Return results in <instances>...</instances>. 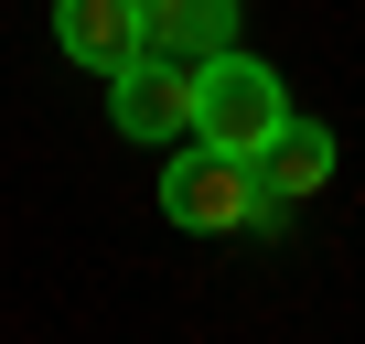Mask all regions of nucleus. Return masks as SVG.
Instances as JSON below:
<instances>
[{"label": "nucleus", "instance_id": "f257e3e1", "mask_svg": "<svg viewBox=\"0 0 365 344\" xmlns=\"http://www.w3.org/2000/svg\"><path fill=\"white\" fill-rule=\"evenodd\" d=\"M161 216L182 226V237H247V226H279L290 205H269V183H258V161H237V151H182L172 172H161Z\"/></svg>", "mask_w": 365, "mask_h": 344}, {"label": "nucleus", "instance_id": "f03ea898", "mask_svg": "<svg viewBox=\"0 0 365 344\" xmlns=\"http://www.w3.org/2000/svg\"><path fill=\"white\" fill-rule=\"evenodd\" d=\"M279 129H290V86H279L258 54H215V65H205V86H194V140H205V151L258 161Z\"/></svg>", "mask_w": 365, "mask_h": 344}, {"label": "nucleus", "instance_id": "7ed1b4c3", "mask_svg": "<svg viewBox=\"0 0 365 344\" xmlns=\"http://www.w3.org/2000/svg\"><path fill=\"white\" fill-rule=\"evenodd\" d=\"M194 86H205V65H182V54H140V65L108 76V118H118L129 140H182V129H194Z\"/></svg>", "mask_w": 365, "mask_h": 344}, {"label": "nucleus", "instance_id": "20e7f679", "mask_svg": "<svg viewBox=\"0 0 365 344\" xmlns=\"http://www.w3.org/2000/svg\"><path fill=\"white\" fill-rule=\"evenodd\" d=\"M54 44H65L86 76H118V65H140V54H150L140 0H54Z\"/></svg>", "mask_w": 365, "mask_h": 344}, {"label": "nucleus", "instance_id": "39448f33", "mask_svg": "<svg viewBox=\"0 0 365 344\" xmlns=\"http://www.w3.org/2000/svg\"><path fill=\"white\" fill-rule=\"evenodd\" d=\"M140 33H150V54L215 65V54H237V0H140Z\"/></svg>", "mask_w": 365, "mask_h": 344}, {"label": "nucleus", "instance_id": "423d86ee", "mask_svg": "<svg viewBox=\"0 0 365 344\" xmlns=\"http://www.w3.org/2000/svg\"><path fill=\"white\" fill-rule=\"evenodd\" d=\"M258 183H269V205H312V194L333 183V129H322V118H290V129L258 151Z\"/></svg>", "mask_w": 365, "mask_h": 344}]
</instances>
